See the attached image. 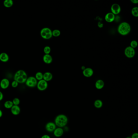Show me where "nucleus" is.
I'll use <instances>...</instances> for the list:
<instances>
[{"mask_svg":"<svg viewBox=\"0 0 138 138\" xmlns=\"http://www.w3.org/2000/svg\"><path fill=\"white\" fill-rule=\"evenodd\" d=\"M9 60V56L5 52L0 54V60L3 62H7Z\"/></svg>","mask_w":138,"mask_h":138,"instance_id":"obj_16","label":"nucleus"},{"mask_svg":"<svg viewBox=\"0 0 138 138\" xmlns=\"http://www.w3.org/2000/svg\"><path fill=\"white\" fill-rule=\"evenodd\" d=\"M53 78V75L50 72H46L43 74V79L47 82L49 81Z\"/></svg>","mask_w":138,"mask_h":138,"instance_id":"obj_17","label":"nucleus"},{"mask_svg":"<svg viewBox=\"0 0 138 138\" xmlns=\"http://www.w3.org/2000/svg\"><path fill=\"white\" fill-rule=\"evenodd\" d=\"M37 87L38 90L41 91H43L46 90L48 87V82L43 79L40 80L38 81Z\"/></svg>","mask_w":138,"mask_h":138,"instance_id":"obj_7","label":"nucleus"},{"mask_svg":"<svg viewBox=\"0 0 138 138\" xmlns=\"http://www.w3.org/2000/svg\"><path fill=\"white\" fill-rule=\"evenodd\" d=\"M54 134L56 137H59L62 136L64 133V130L61 128H56L53 132Z\"/></svg>","mask_w":138,"mask_h":138,"instance_id":"obj_15","label":"nucleus"},{"mask_svg":"<svg viewBox=\"0 0 138 138\" xmlns=\"http://www.w3.org/2000/svg\"><path fill=\"white\" fill-rule=\"evenodd\" d=\"M68 122V118L66 115L64 114H60L56 117L54 123L58 127L62 128L66 126Z\"/></svg>","mask_w":138,"mask_h":138,"instance_id":"obj_2","label":"nucleus"},{"mask_svg":"<svg viewBox=\"0 0 138 138\" xmlns=\"http://www.w3.org/2000/svg\"><path fill=\"white\" fill-rule=\"evenodd\" d=\"M131 138H138V134L137 133H134L132 135Z\"/></svg>","mask_w":138,"mask_h":138,"instance_id":"obj_29","label":"nucleus"},{"mask_svg":"<svg viewBox=\"0 0 138 138\" xmlns=\"http://www.w3.org/2000/svg\"><path fill=\"white\" fill-rule=\"evenodd\" d=\"M40 35L44 39L46 40L50 39L52 37V30L49 28L45 27L41 30Z\"/></svg>","mask_w":138,"mask_h":138,"instance_id":"obj_4","label":"nucleus"},{"mask_svg":"<svg viewBox=\"0 0 138 138\" xmlns=\"http://www.w3.org/2000/svg\"><path fill=\"white\" fill-rule=\"evenodd\" d=\"M126 138H131V137H126Z\"/></svg>","mask_w":138,"mask_h":138,"instance_id":"obj_34","label":"nucleus"},{"mask_svg":"<svg viewBox=\"0 0 138 138\" xmlns=\"http://www.w3.org/2000/svg\"><path fill=\"white\" fill-rule=\"evenodd\" d=\"M83 74L85 77H92L94 74V71L92 69L90 68H85L83 71Z\"/></svg>","mask_w":138,"mask_h":138,"instance_id":"obj_12","label":"nucleus"},{"mask_svg":"<svg viewBox=\"0 0 138 138\" xmlns=\"http://www.w3.org/2000/svg\"><path fill=\"white\" fill-rule=\"evenodd\" d=\"M94 105L96 108H100L103 107V103L100 100H96L94 103Z\"/></svg>","mask_w":138,"mask_h":138,"instance_id":"obj_21","label":"nucleus"},{"mask_svg":"<svg viewBox=\"0 0 138 138\" xmlns=\"http://www.w3.org/2000/svg\"><path fill=\"white\" fill-rule=\"evenodd\" d=\"M3 98H4V95H3V92L0 91V101L3 100Z\"/></svg>","mask_w":138,"mask_h":138,"instance_id":"obj_30","label":"nucleus"},{"mask_svg":"<svg viewBox=\"0 0 138 138\" xmlns=\"http://www.w3.org/2000/svg\"><path fill=\"white\" fill-rule=\"evenodd\" d=\"M41 138H51L50 136L47 135V134H44L42 136Z\"/></svg>","mask_w":138,"mask_h":138,"instance_id":"obj_31","label":"nucleus"},{"mask_svg":"<svg viewBox=\"0 0 138 138\" xmlns=\"http://www.w3.org/2000/svg\"><path fill=\"white\" fill-rule=\"evenodd\" d=\"M105 20L108 23H111L115 20V15L112 13H108L105 16Z\"/></svg>","mask_w":138,"mask_h":138,"instance_id":"obj_11","label":"nucleus"},{"mask_svg":"<svg viewBox=\"0 0 138 138\" xmlns=\"http://www.w3.org/2000/svg\"><path fill=\"white\" fill-rule=\"evenodd\" d=\"M52 36L54 37H58L60 36L61 34V32L60 30L58 29H55L52 31Z\"/></svg>","mask_w":138,"mask_h":138,"instance_id":"obj_24","label":"nucleus"},{"mask_svg":"<svg viewBox=\"0 0 138 138\" xmlns=\"http://www.w3.org/2000/svg\"><path fill=\"white\" fill-rule=\"evenodd\" d=\"M43 73L41 72H37L35 74V76L34 77L36 79L37 81H40V80L43 79Z\"/></svg>","mask_w":138,"mask_h":138,"instance_id":"obj_22","label":"nucleus"},{"mask_svg":"<svg viewBox=\"0 0 138 138\" xmlns=\"http://www.w3.org/2000/svg\"><path fill=\"white\" fill-rule=\"evenodd\" d=\"M137 45H138V43L137 41L135 40H133L130 42V47H131V48H133L134 49L137 48Z\"/></svg>","mask_w":138,"mask_h":138,"instance_id":"obj_27","label":"nucleus"},{"mask_svg":"<svg viewBox=\"0 0 138 138\" xmlns=\"http://www.w3.org/2000/svg\"><path fill=\"white\" fill-rule=\"evenodd\" d=\"M130 1L133 4H137L138 3V0H131Z\"/></svg>","mask_w":138,"mask_h":138,"instance_id":"obj_32","label":"nucleus"},{"mask_svg":"<svg viewBox=\"0 0 138 138\" xmlns=\"http://www.w3.org/2000/svg\"><path fill=\"white\" fill-rule=\"evenodd\" d=\"M3 5L6 8H10L14 5V2L12 0H5L3 2Z\"/></svg>","mask_w":138,"mask_h":138,"instance_id":"obj_19","label":"nucleus"},{"mask_svg":"<svg viewBox=\"0 0 138 138\" xmlns=\"http://www.w3.org/2000/svg\"><path fill=\"white\" fill-rule=\"evenodd\" d=\"M13 105L14 104L11 100H7L4 103L5 108L7 109H11Z\"/></svg>","mask_w":138,"mask_h":138,"instance_id":"obj_20","label":"nucleus"},{"mask_svg":"<svg viewBox=\"0 0 138 138\" xmlns=\"http://www.w3.org/2000/svg\"><path fill=\"white\" fill-rule=\"evenodd\" d=\"M132 14L133 16L135 17H138V8L137 7H134L132 10Z\"/></svg>","mask_w":138,"mask_h":138,"instance_id":"obj_23","label":"nucleus"},{"mask_svg":"<svg viewBox=\"0 0 138 138\" xmlns=\"http://www.w3.org/2000/svg\"><path fill=\"white\" fill-rule=\"evenodd\" d=\"M131 31V26L128 23L126 22H123L119 24L118 28V32L121 35L126 36L130 33Z\"/></svg>","mask_w":138,"mask_h":138,"instance_id":"obj_3","label":"nucleus"},{"mask_svg":"<svg viewBox=\"0 0 138 138\" xmlns=\"http://www.w3.org/2000/svg\"><path fill=\"white\" fill-rule=\"evenodd\" d=\"M10 85V81L7 78L3 79L0 82V87L2 89H5L8 88Z\"/></svg>","mask_w":138,"mask_h":138,"instance_id":"obj_10","label":"nucleus"},{"mask_svg":"<svg viewBox=\"0 0 138 138\" xmlns=\"http://www.w3.org/2000/svg\"><path fill=\"white\" fill-rule=\"evenodd\" d=\"M37 82L38 81L34 77L30 76V77L27 78L25 84L27 87L33 88L37 86Z\"/></svg>","mask_w":138,"mask_h":138,"instance_id":"obj_5","label":"nucleus"},{"mask_svg":"<svg viewBox=\"0 0 138 138\" xmlns=\"http://www.w3.org/2000/svg\"><path fill=\"white\" fill-rule=\"evenodd\" d=\"M14 105L19 106L20 103V100L18 98H15L12 100Z\"/></svg>","mask_w":138,"mask_h":138,"instance_id":"obj_25","label":"nucleus"},{"mask_svg":"<svg viewBox=\"0 0 138 138\" xmlns=\"http://www.w3.org/2000/svg\"><path fill=\"white\" fill-rule=\"evenodd\" d=\"M46 130L49 133H52L54 131L56 128V126L55 123L53 122H49L46 123L45 126Z\"/></svg>","mask_w":138,"mask_h":138,"instance_id":"obj_8","label":"nucleus"},{"mask_svg":"<svg viewBox=\"0 0 138 138\" xmlns=\"http://www.w3.org/2000/svg\"><path fill=\"white\" fill-rule=\"evenodd\" d=\"M43 60L45 63L49 64H51L53 61V58L50 54H45L43 56Z\"/></svg>","mask_w":138,"mask_h":138,"instance_id":"obj_14","label":"nucleus"},{"mask_svg":"<svg viewBox=\"0 0 138 138\" xmlns=\"http://www.w3.org/2000/svg\"><path fill=\"white\" fill-rule=\"evenodd\" d=\"M104 82L101 79L98 80L95 83V87L98 89H101L104 86Z\"/></svg>","mask_w":138,"mask_h":138,"instance_id":"obj_18","label":"nucleus"},{"mask_svg":"<svg viewBox=\"0 0 138 138\" xmlns=\"http://www.w3.org/2000/svg\"><path fill=\"white\" fill-rule=\"evenodd\" d=\"M3 112L0 109V118H1L3 116Z\"/></svg>","mask_w":138,"mask_h":138,"instance_id":"obj_33","label":"nucleus"},{"mask_svg":"<svg viewBox=\"0 0 138 138\" xmlns=\"http://www.w3.org/2000/svg\"><path fill=\"white\" fill-rule=\"evenodd\" d=\"M124 54L128 58H133L135 55V51L133 48L128 46L125 49Z\"/></svg>","mask_w":138,"mask_h":138,"instance_id":"obj_6","label":"nucleus"},{"mask_svg":"<svg viewBox=\"0 0 138 138\" xmlns=\"http://www.w3.org/2000/svg\"><path fill=\"white\" fill-rule=\"evenodd\" d=\"M43 51L45 54H49L51 51V49L49 46H45V48L43 49Z\"/></svg>","mask_w":138,"mask_h":138,"instance_id":"obj_26","label":"nucleus"},{"mask_svg":"<svg viewBox=\"0 0 138 138\" xmlns=\"http://www.w3.org/2000/svg\"><path fill=\"white\" fill-rule=\"evenodd\" d=\"M27 78V73L25 70H20L14 74V80L17 81L19 84H23L26 82Z\"/></svg>","mask_w":138,"mask_h":138,"instance_id":"obj_1","label":"nucleus"},{"mask_svg":"<svg viewBox=\"0 0 138 138\" xmlns=\"http://www.w3.org/2000/svg\"><path fill=\"white\" fill-rule=\"evenodd\" d=\"M18 85H19V83L15 80L13 81L11 84V85L13 88H16L17 87H18Z\"/></svg>","mask_w":138,"mask_h":138,"instance_id":"obj_28","label":"nucleus"},{"mask_svg":"<svg viewBox=\"0 0 138 138\" xmlns=\"http://www.w3.org/2000/svg\"><path fill=\"white\" fill-rule=\"evenodd\" d=\"M10 109L11 113L13 115H19L20 113L21 108L19 106L13 105Z\"/></svg>","mask_w":138,"mask_h":138,"instance_id":"obj_13","label":"nucleus"},{"mask_svg":"<svg viewBox=\"0 0 138 138\" xmlns=\"http://www.w3.org/2000/svg\"><path fill=\"white\" fill-rule=\"evenodd\" d=\"M111 13L114 15H118L120 13L121 7L119 5L114 3L111 6Z\"/></svg>","mask_w":138,"mask_h":138,"instance_id":"obj_9","label":"nucleus"}]
</instances>
